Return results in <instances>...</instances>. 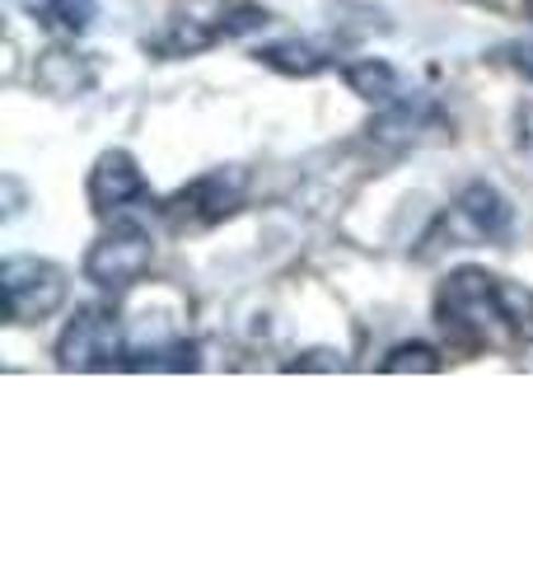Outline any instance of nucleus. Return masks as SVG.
<instances>
[{"label": "nucleus", "instance_id": "nucleus-4", "mask_svg": "<svg viewBox=\"0 0 533 562\" xmlns=\"http://www.w3.org/2000/svg\"><path fill=\"white\" fill-rule=\"evenodd\" d=\"M150 262H155L150 235L140 231V225H132V221H113L109 231L84 249L80 272H84L89 286H99L103 295H122L150 272Z\"/></svg>", "mask_w": 533, "mask_h": 562}, {"label": "nucleus", "instance_id": "nucleus-5", "mask_svg": "<svg viewBox=\"0 0 533 562\" xmlns=\"http://www.w3.org/2000/svg\"><path fill=\"white\" fill-rule=\"evenodd\" d=\"M243 192H248V173L239 165H225L192 179L188 188H178L159 211H165L173 231H206V225H220L225 216H235L243 206Z\"/></svg>", "mask_w": 533, "mask_h": 562}, {"label": "nucleus", "instance_id": "nucleus-10", "mask_svg": "<svg viewBox=\"0 0 533 562\" xmlns=\"http://www.w3.org/2000/svg\"><path fill=\"white\" fill-rule=\"evenodd\" d=\"M216 43H220L216 24H202V20H192V14H173L165 33L146 38V52H155L159 61H178V57H197V52L216 47Z\"/></svg>", "mask_w": 533, "mask_h": 562}, {"label": "nucleus", "instance_id": "nucleus-8", "mask_svg": "<svg viewBox=\"0 0 533 562\" xmlns=\"http://www.w3.org/2000/svg\"><path fill=\"white\" fill-rule=\"evenodd\" d=\"M33 76H38V85L47 94H57V99H80L94 90V80H99V70L94 61L84 57V52H70V47H47L38 66H33Z\"/></svg>", "mask_w": 533, "mask_h": 562}, {"label": "nucleus", "instance_id": "nucleus-11", "mask_svg": "<svg viewBox=\"0 0 533 562\" xmlns=\"http://www.w3.org/2000/svg\"><path fill=\"white\" fill-rule=\"evenodd\" d=\"M258 66L276 70V76H291V80H314L318 70H328L332 57L318 43H305V38H286V43H266L253 52Z\"/></svg>", "mask_w": 533, "mask_h": 562}, {"label": "nucleus", "instance_id": "nucleus-18", "mask_svg": "<svg viewBox=\"0 0 533 562\" xmlns=\"http://www.w3.org/2000/svg\"><path fill=\"white\" fill-rule=\"evenodd\" d=\"M506 66L514 70V76H524V80L533 85V38L510 43V47H506Z\"/></svg>", "mask_w": 533, "mask_h": 562}, {"label": "nucleus", "instance_id": "nucleus-1", "mask_svg": "<svg viewBox=\"0 0 533 562\" xmlns=\"http://www.w3.org/2000/svg\"><path fill=\"white\" fill-rule=\"evenodd\" d=\"M435 324L468 351H514L533 342V291L487 268H454L435 291Z\"/></svg>", "mask_w": 533, "mask_h": 562}, {"label": "nucleus", "instance_id": "nucleus-17", "mask_svg": "<svg viewBox=\"0 0 533 562\" xmlns=\"http://www.w3.org/2000/svg\"><path fill=\"white\" fill-rule=\"evenodd\" d=\"M286 371H347V361H342V351H332V347H314V351H299Z\"/></svg>", "mask_w": 533, "mask_h": 562}, {"label": "nucleus", "instance_id": "nucleus-19", "mask_svg": "<svg viewBox=\"0 0 533 562\" xmlns=\"http://www.w3.org/2000/svg\"><path fill=\"white\" fill-rule=\"evenodd\" d=\"M514 136H520V150L533 155V99L514 109Z\"/></svg>", "mask_w": 533, "mask_h": 562}, {"label": "nucleus", "instance_id": "nucleus-3", "mask_svg": "<svg viewBox=\"0 0 533 562\" xmlns=\"http://www.w3.org/2000/svg\"><path fill=\"white\" fill-rule=\"evenodd\" d=\"M57 366L76 375H99L113 371V366H127V342H122L117 314L109 305H80L57 338Z\"/></svg>", "mask_w": 533, "mask_h": 562}, {"label": "nucleus", "instance_id": "nucleus-14", "mask_svg": "<svg viewBox=\"0 0 533 562\" xmlns=\"http://www.w3.org/2000/svg\"><path fill=\"white\" fill-rule=\"evenodd\" d=\"M440 351L431 342H398V347H388V357L379 361V371L384 375H435L440 371Z\"/></svg>", "mask_w": 533, "mask_h": 562}, {"label": "nucleus", "instance_id": "nucleus-20", "mask_svg": "<svg viewBox=\"0 0 533 562\" xmlns=\"http://www.w3.org/2000/svg\"><path fill=\"white\" fill-rule=\"evenodd\" d=\"M529 10H533V0H529Z\"/></svg>", "mask_w": 533, "mask_h": 562}, {"label": "nucleus", "instance_id": "nucleus-15", "mask_svg": "<svg viewBox=\"0 0 533 562\" xmlns=\"http://www.w3.org/2000/svg\"><path fill=\"white\" fill-rule=\"evenodd\" d=\"M38 10H43V24L70 33V38H80V33L94 24V14H99L94 0H38Z\"/></svg>", "mask_w": 533, "mask_h": 562}, {"label": "nucleus", "instance_id": "nucleus-13", "mask_svg": "<svg viewBox=\"0 0 533 562\" xmlns=\"http://www.w3.org/2000/svg\"><path fill=\"white\" fill-rule=\"evenodd\" d=\"M127 371H197V347L178 333H165L155 342L127 347Z\"/></svg>", "mask_w": 533, "mask_h": 562}, {"label": "nucleus", "instance_id": "nucleus-2", "mask_svg": "<svg viewBox=\"0 0 533 562\" xmlns=\"http://www.w3.org/2000/svg\"><path fill=\"white\" fill-rule=\"evenodd\" d=\"M0 291H5L10 324H43L66 305L70 277H66L61 262H52V258L10 254L0 262Z\"/></svg>", "mask_w": 533, "mask_h": 562}, {"label": "nucleus", "instance_id": "nucleus-6", "mask_svg": "<svg viewBox=\"0 0 533 562\" xmlns=\"http://www.w3.org/2000/svg\"><path fill=\"white\" fill-rule=\"evenodd\" d=\"M84 192H89V206H94V216H103V221H122L127 211L155 202L146 173H140V165H136V155L122 150V146L99 155L94 169H89Z\"/></svg>", "mask_w": 533, "mask_h": 562}, {"label": "nucleus", "instance_id": "nucleus-16", "mask_svg": "<svg viewBox=\"0 0 533 562\" xmlns=\"http://www.w3.org/2000/svg\"><path fill=\"white\" fill-rule=\"evenodd\" d=\"M266 24H272V14H266L262 5H229V10L216 14L220 43H229V38H248V33H262Z\"/></svg>", "mask_w": 533, "mask_h": 562}, {"label": "nucleus", "instance_id": "nucleus-7", "mask_svg": "<svg viewBox=\"0 0 533 562\" xmlns=\"http://www.w3.org/2000/svg\"><path fill=\"white\" fill-rule=\"evenodd\" d=\"M454 225H458V235L473 244H501L514 231V206L496 183L473 179L454 198Z\"/></svg>", "mask_w": 533, "mask_h": 562}, {"label": "nucleus", "instance_id": "nucleus-12", "mask_svg": "<svg viewBox=\"0 0 533 562\" xmlns=\"http://www.w3.org/2000/svg\"><path fill=\"white\" fill-rule=\"evenodd\" d=\"M342 80H347V90L355 99H365V103H394L402 94V80H398V70L388 66L384 57H361V61H347L342 66Z\"/></svg>", "mask_w": 533, "mask_h": 562}, {"label": "nucleus", "instance_id": "nucleus-9", "mask_svg": "<svg viewBox=\"0 0 533 562\" xmlns=\"http://www.w3.org/2000/svg\"><path fill=\"white\" fill-rule=\"evenodd\" d=\"M440 122V113L431 109L426 99H394V103H384V113L370 122V140L375 146H412V140L421 132H431Z\"/></svg>", "mask_w": 533, "mask_h": 562}]
</instances>
